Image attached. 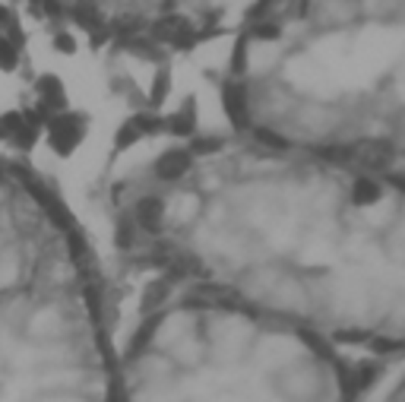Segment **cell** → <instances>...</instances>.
Here are the masks:
<instances>
[{
	"mask_svg": "<svg viewBox=\"0 0 405 402\" xmlns=\"http://www.w3.org/2000/svg\"><path fill=\"white\" fill-rule=\"evenodd\" d=\"M121 241L171 285L219 288L355 358H405V174L228 133L130 190Z\"/></svg>",
	"mask_w": 405,
	"mask_h": 402,
	"instance_id": "6da1fadb",
	"label": "cell"
},
{
	"mask_svg": "<svg viewBox=\"0 0 405 402\" xmlns=\"http://www.w3.org/2000/svg\"><path fill=\"white\" fill-rule=\"evenodd\" d=\"M235 133L405 174V26H272L225 79Z\"/></svg>",
	"mask_w": 405,
	"mask_h": 402,
	"instance_id": "7a4b0ae2",
	"label": "cell"
},
{
	"mask_svg": "<svg viewBox=\"0 0 405 402\" xmlns=\"http://www.w3.org/2000/svg\"><path fill=\"white\" fill-rule=\"evenodd\" d=\"M361 358L260 301L203 285L149 317L121 402H361Z\"/></svg>",
	"mask_w": 405,
	"mask_h": 402,
	"instance_id": "3957f363",
	"label": "cell"
},
{
	"mask_svg": "<svg viewBox=\"0 0 405 402\" xmlns=\"http://www.w3.org/2000/svg\"><path fill=\"white\" fill-rule=\"evenodd\" d=\"M390 402H405V383H402V387H399V390H396V393H392V396H390Z\"/></svg>",
	"mask_w": 405,
	"mask_h": 402,
	"instance_id": "277c9868",
	"label": "cell"
}]
</instances>
